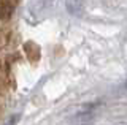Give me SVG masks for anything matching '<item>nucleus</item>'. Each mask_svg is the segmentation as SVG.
I'll return each mask as SVG.
<instances>
[{
	"label": "nucleus",
	"instance_id": "nucleus-2",
	"mask_svg": "<svg viewBox=\"0 0 127 125\" xmlns=\"http://www.w3.org/2000/svg\"><path fill=\"white\" fill-rule=\"evenodd\" d=\"M67 6H68L70 13L79 14L83 11V6H84V0H67Z\"/></svg>",
	"mask_w": 127,
	"mask_h": 125
},
{
	"label": "nucleus",
	"instance_id": "nucleus-1",
	"mask_svg": "<svg viewBox=\"0 0 127 125\" xmlns=\"http://www.w3.org/2000/svg\"><path fill=\"white\" fill-rule=\"evenodd\" d=\"M19 0H0V18H8L16 8Z\"/></svg>",
	"mask_w": 127,
	"mask_h": 125
}]
</instances>
